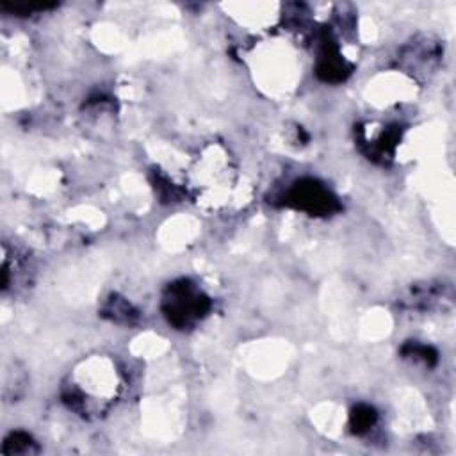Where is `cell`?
Listing matches in <instances>:
<instances>
[{
    "instance_id": "obj_1",
    "label": "cell",
    "mask_w": 456,
    "mask_h": 456,
    "mask_svg": "<svg viewBox=\"0 0 456 456\" xmlns=\"http://www.w3.org/2000/svg\"><path fill=\"white\" fill-rule=\"evenodd\" d=\"M164 316L173 327L189 328L207 316L210 301L189 280H180L167 287L163 300Z\"/></svg>"
},
{
    "instance_id": "obj_2",
    "label": "cell",
    "mask_w": 456,
    "mask_h": 456,
    "mask_svg": "<svg viewBox=\"0 0 456 456\" xmlns=\"http://www.w3.org/2000/svg\"><path fill=\"white\" fill-rule=\"evenodd\" d=\"M285 205L303 210L310 216H330L338 210L337 198L328 187L312 179L298 180L284 196Z\"/></svg>"
},
{
    "instance_id": "obj_3",
    "label": "cell",
    "mask_w": 456,
    "mask_h": 456,
    "mask_svg": "<svg viewBox=\"0 0 456 456\" xmlns=\"http://www.w3.org/2000/svg\"><path fill=\"white\" fill-rule=\"evenodd\" d=\"M319 59H317L316 73L324 82H342L351 72V66L341 56L334 42H323Z\"/></svg>"
},
{
    "instance_id": "obj_4",
    "label": "cell",
    "mask_w": 456,
    "mask_h": 456,
    "mask_svg": "<svg viewBox=\"0 0 456 456\" xmlns=\"http://www.w3.org/2000/svg\"><path fill=\"white\" fill-rule=\"evenodd\" d=\"M36 451H38V448H36V442L32 441L31 435L22 433V431L9 435L4 442V449H2L4 455H32Z\"/></svg>"
},
{
    "instance_id": "obj_5",
    "label": "cell",
    "mask_w": 456,
    "mask_h": 456,
    "mask_svg": "<svg viewBox=\"0 0 456 456\" xmlns=\"http://www.w3.org/2000/svg\"><path fill=\"white\" fill-rule=\"evenodd\" d=\"M106 316H110V319L113 321H123V323H130V321L137 316V312L134 310L132 305H130L129 301L114 296L113 300H109V303H107Z\"/></svg>"
},
{
    "instance_id": "obj_6",
    "label": "cell",
    "mask_w": 456,
    "mask_h": 456,
    "mask_svg": "<svg viewBox=\"0 0 456 456\" xmlns=\"http://www.w3.org/2000/svg\"><path fill=\"white\" fill-rule=\"evenodd\" d=\"M376 421V412L367 405H358L353 412H351V428L355 433H365Z\"/></svg>"
},
{
    "instance_id": "obj_7",
    "label": "cell",
    "mask_w": 456,
    "mask_h": 456,
    "mask_svg": "<svg viewBox=\"0 0 456 456\" xmlns=\"http://www.w3.org/2000/svg\"><path fill=\"white\" fill-rule=\"evenodd\" d=\"M403 351L407 357L415 358V360H422L428 365L435 364V360H437V353L431 348L421 346V344H408Z\"/></svg>"
}]
</instances>
